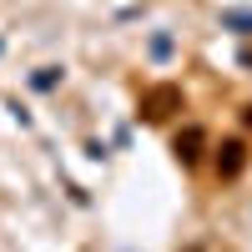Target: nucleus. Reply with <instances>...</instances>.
Returning <instances> with one entry per match:
<instances>
[{
  "instance_id": "nucleus-1",
  "label": "nucleus",
  "mask_w": 252,
  "mask_h": 252,
  "mask_svg": "<svg viewBox=\"0 0 252 252\" xmlns=\"http://www.w3.org/2000/svg\"><path fill=\"white\" fill-rule=\"evenodd\" d=\"M182 106H187V96H182V86H172V81L141 91V121H166V116H177Z\"/></svg>"
},
{
  "instance_id": "nucleus-2",
  "label": "nucleus",
  "mask_w": 252,
  "mask_h": 252,
  "mask_svg": "<svg viewBox=\"0 0 252 252\" xmlns=\"http://www.w3.org/2000/svg\"><path fill=\"white\" fill-rule=\"evenodd\" d=\"M212 161H217V177H222V182H237V177L247 172V141H242V136H227V141L217 146Z\"/></svg>"
},
{
  "instance_id": "nucleus-3",
  "label": "nucleus",
  "mask_w": 252,
  "mask_h": 252,
  "mask_svg": "<svg viewBox=\"0 0 252 252\" xmlns=\"http://www.w3.org/2000/svg\"><path fill=\"white\" fill-rule=\"evenodd\" d=\"M172 152H177V161H182V166H197V161L207 157V126H202V121L182 126L177 141H172Z\"/></svg>"
},
{
  "instance_id": "nucleus-4",
  "label": "nucleus",
  "mask_w": 252,
  "mask_h": 252,
  "mask_svg": "<svg viewBox=\"0 0 252 252\" xmlns=\"http://www.w3.org/2000/svg\"><path fill=\"white\" fill-rule=\"evenodd\" d=\"M222 26H232L237 35H252V10H222Z\"/></svg>"
},
{
  "instance_id": "nucleus-5",
  "label": "nucleus",
  "mask_w": 252,
  "mask_h": 252,
  "mask_svg": "<svg viewBox=\"0 0 252 252\" xmlns=\"http://www.w3.org/2000/svg\"><path fill=\"white\" fill-rule=\"evenodd\" d=\"M242 121H247V126H252V106H247V111H242Z\"/></svg>"
},
{
  "instance_id": "nucleus-6",
  "label": "nucleus",
  "mask_w": 252,
  "mask_h": 252,
  "mask_svg": "<svg viewBox=\"0 0 252 252\" xmlns=\"http://www.w3.org/2000/svg\"><path fill=\"white\" fill-rule=\"evenodd\" d=\"M187 252H202V247H187Z\"/></svg>"
}]
</instances>
